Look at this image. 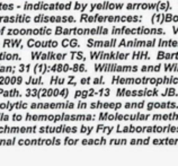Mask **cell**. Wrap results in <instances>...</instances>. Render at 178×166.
Returning a JSON list of instances; mask_svg holds the SVG:
<instances>
[{"mask_svg": "<svg viewBox=\"0 0 178 166\" xmlns=\"http://www.w3.org/2000/svg\"><path fill=\"white\" fill-rule=\"evenodd\" d=\"M0 84H2V85H7V84H21V78H2L0 80Z\"/></svg>", "mask_w": 178, "mask_h": 166, "instance_id": "cell-23", "label": "cell"}, {"mask_svg": "<svg viewBox=\"0 0 178 166\" xmlns=\"http://www.w3.org/2000/svg\"><path fill=\"white\" fill-rule=\"evenodd\" d=\"M10 120V116L6 113H0V122H7Z\"/></svg>", "mask_w": 178, "mask_h": 166, "instance_id": "cell-30", "label": "cell"}, {"mask_svg": "<svg viewBox=\"0 0 178 166\" xmlns=\"http://www.w3.org/2000/svg\"><path fill=\"white\" fill-rule=\"evenodd\" d=\"M26 96L27 97H37V98H43V97H63L67 98L69 96V90L68 89H58V88H40V89H27L26 90Z\"/></svg>", "mask_w": 178, "mask_h": 166, "instance_id": "cell-5", "label": "cell"}, {"mask_svg": "<svg viewBox=\"0 0 178 166\" xmlns=\"http://www.w3.org/2000/svg\"><path fill=\"white\" fill-rule=\"evenodd\" d=\"M18 146H60L62 145V139L53 137V138H21L16 142Z\"/></svg>", "mask_w": 178, "mask_h": 166, "instance_id": "cell-8", "label": "cell"}, {"mask_svg": "<svg viewBox=\"0 0 178 166\" xmlns=\"http://www.w3.org/2000/svg\"><path fill=\"white\" fill-rule=\"evenodd\" d=\"M152 120L153 121H178V113H167V114H152Z\"/></svg>", "mask_w": 178, "mask_h": 166, "instance_id": "cell-15", "label": "cell"}, {"mask_svg": "<svg viewBox=\"0 0 178 166\" xmlns=\"http://www.w3.org/2000/svg\"><path fill=\"white\" fill-rule=\"evenodd\" d=\"M112 83L117 85H177V77H142V78H123V77H113Z\"/></svg>", "mask_w": 178, "mask_h": 166, "instance_id": "cell-2", "label": "cell"}, {"mask_svg": "<svg viewBox=\"0 0 178 166\" xmlns=\"http://www.w3.org/2000/svg\"><path fill=\"white\" fill-rule=\"evenodd\" d=\"M80 144L82 146H104L108 144V140L105 137L101 138H83L80 140Z\"/></svg>", "mask_w": 178, "mask_h": 166, "instance_id": "cell-13", "label": "cell"}, {"mask_svg": "<svg viewBox=\"0 0 178 166\" xmlns=\"http://www.w3.org/2000/svg\"><path fill=\"white\" fill-rule=\"evenodd\" d=\"M17 142V138H8V139H5V138H0V146H14L16 145Z\"/></svg>", "mask_w": 178, "mask_h": 166, "instance_id": "cell-24", "label": "cell"}, {"mask_svg": "<svg viewBox=\"0 0 178 166\" xmlns=\"http://www.w3.org/2000/svg\"><path fill=\"white\" fill-rule=\"evenodd\" d=\"M147 105L144 107L147 109V111H152V110H160L161 107V102H149L146 103Z\"/></svg>", "mask_w": 178, "mask_h": 166, "instance_id": "cell-25", "label": "cell"}, {"mask_svg": "<svg viewBox=\"0 0 178 166\" xmlns=\"http://www.w3.org/2000/svg\"><path fill=\"white\" fill-rule=\"evenodd\" d=\"M28 107V104L25 102H5V103H0V110H26Z\"/></svg>", "mask_w": 178, "mask_h": 166, "instance_id": "cell-12", "label": "cell"}, {"mask_svg": "<svg viewBox=\"0 0 178 166\" xmlns=\"http://www.w3.org/2000/svg\"><path fill=\"white\" fill-rule=\"evenodd\" d=\"M151 137H147L144 139H141V138H138V139H131L129 141L130 145H149L150 141H151Z\"/></svg>", "mask_w": 178, "mask_h": 166, "instance_id": "cell-19", "label": "cell"}, {"mask_svg": "<svg viewBox=\"0 0 178 166\" xmlns=\"http://www.w3.org/2000/svg\"><path fill=\"white\" fill-rule=\"evenodd\" d=\"M79 132L78 125H71L61 123L58 125H42L37 129V134H74Z\"/></svg>", "mask_w": 178, "mask_h": 166, "instance_id": "cell-4", "label": "cell"}, {"mask_svg": "<svg viewBox=\"0 0 178 166\" xmlns=\"http://www.w3.org/2000/svg\"><path fill=\"white\" fill-rule=\"evenodd\" d=\"M32 110H72L76 107L72 102H54V103H32L30 105Z\"/></svg>", "mask_w": 178, "mask_h": 166, "instance_id": "cell-9", "label": "cell"}, {"mask_svg": "<svg viewBox=\"0 0 178 166\" xmlns=\"http://www.w3.org/2000/svg\"><path fill=\"white\" fill-rule=\"evenodd\" d=\"M0 97H21V94L17 89H0Z\"/></svg>", "mask_w": 178, "mask_h": 166, "instance_id": "cell-17", "label": "cell"}, {"mask_svg": "<svg viewBox=\"0 0 178 166\" xmlns=\"http://www.w3.org/2000/svg\"><path fill=\"white\" fill-rule=\"evenodd\" d=\"M146 106V101L141 102H128L124 104V109L126 110H142Z\"/></svg>", "mask_w": 178, "mask_h": 166, "instance_id": "cell-16", "label": "cell"}, {"mask_svg": "<svg viewBox=\"0 0 178 166\" xmlns=\"http://www.w3.org/2000/svg\"><path fill=\"white\" fill-rule=\"evenodd\" d=\"M97 120L96 114H77V113H26L24 121L35 123H61V122H90Z\"/></svg>", "mask_w": 178, "mask_h": 166, "instance_id": "cell-1", "label": "cell"}, {"mask_svg": "<svg viewBox=\"0 0 178 166\" xmlns=\"http://www.w3.org/2000/svg\"><path fill=\"white\" fill-rule=\"evenodd\" d=\"M129 140L124 139V138H112V139L108 140V145L110 146H115V145H128Z\"/></svg>", "mask_w": 178, "mask_h": 166, "instance_id": "cell-21", "label": "cell"}, {"mask_svg": "<svg viewBox=\"0 0 178 166\" xmlns=\"http://www.w3.org/2000/svg\"><path fill=\"white\" fill-rule=\"evenodd\" d=\"M97 119L99 121L108 122H134V121H148L150 119V114L143 113H108L101 112L98 114Z\"/></svg>", "mask_w": 178, "mask_h": 166, "instance_id": "cell-3", "label": "cell"}, {"mask_svg": "<svg viewBox=\"0 0 178 166\" xmlns=\"http://www.w3.org/2000/svg\"><path fill=\"white\" fill-rule=\"evenodd\" d=\"M160 45L161 47H178V41H160Z\"/></svg>", "mask_w": 178, "mask_h": 166, "instance_id": "cell-26", "label": "cell"}, {"mask_svg": "<svg viewBox=\"0 0 178 166\" xmlns=\"http://www.w3.org/2000/svg\"><path fill=\"white\" fill-rule=\"evenodd\" d=\"M116 96L119 97H153L161 96V92L158 88L153 89H125L119 88L116 90Z\"/></svg>", "mask_w": 178, "mask_h": 166, "instance_id": "cell-6", "label": "cell"}, {"mask_svg": "<svg viewBox=\"0 0 178 166\" xmlns=\"http://www.w3.org/2000/svg\"><path fill=\"white\" fill-rule=\"evenodd\" d=\"M76 107H77L78 110H85V109H88V103H85V102H79Z\"/></svg>", "mask_w": 178, "mask_h": 166, "instance_id": "cell-31", "label": "cell"}, {"mask_svg": "<svg viewBox=\"0 0 178 166\" xmlns=\"http://www.w3.org/2000/svg\"><path fill=\"white\" fill-rule=\"evenodd\" d=\"M161 67L162 65H157L156 67H143L142 68V71H160Z\"/></svg>", "mask_w": 178, "mask_h": 166, "instance_id": "cell-28", "label": "cell"}, {"mask_svg": "<svg viewBox=\"0 0 178 166\" xmlns=\"http://www.w3.org/2000/svg\"><path fill=\"white\" fill-rule=\"evenodd\" d=\"M94 130H95V125H88V124H80L79 127V132L78 134H85V136H89V134H94Z\"/></svg>", "mask_w": 178, "mask_h": 166, "instance_id": "cell-18", "label": "cell"}, {"mask_svg": "<svg viewBox=\"0 0 178 166\" xmlns=\"http://www.w3.org/2000/svg\"><path fill=\"white\" fill-rule=\"evenodd\" d=\"M88 107L91 109V110H114L117 111L119 109L123 107V104L117 102V103H114V102H92V103L88 104Z\"/></svg>", "mask_w": 178, "mask_h": 166, "instance_id": "cell-11", "label": "cell"}, {"mask_svg": "<svg viewBox=\"0 0 178 166\" xmlns=\"http://www.w3.org/2000/svg\"><path fill=\"white\" fill-rule=\"evenodd\" d=\"M110 90L108 88H101V89H87V90H77L74 93V98H88V97H95V96H101V97H107L110 96Z\"/></svg>", "mask_w": 178, "mask_h": 166, "instance_id": "cell-10", "label": "cell"}, {"mask_svg": "<svg viewBox=\"0 0 178 166\" xmlns=\"http://www.w3.org/2000/svg\"><path fill=\"white\" fill-rule=\"evenodd\" d=\"M39 127L36 124L30 125H0V134H37Z\"/></svg>", "mask_w": 178, "mask_h": 166, "instance_id": "cell-7", "label": "cell"}, {"mask_svg": "<svg viewBox=\"0 0 178 166\" xmlns=\"http://www.w3.org/2000/svg\"><path fill=\"white\" fill-rule=\"evenodd\" d=\"M115 131V125H107L104 123H98L95 127L94 132L97 134H104V136H110Z\"/></svg>", "mask_w": 178, "mask_h": 166, "instance_id": "cell-14", "label": "cell"}, {"mask_svg": "<svg viewBox=\"0 0 178 166\" xmlns=\"http://www.w3.org/2000/svg\"><path fill=\"white\" fill-rule=\"evenodd\" d=\"M158 59H178V53H166V52H159Z\"/></svg>", "mask_w": 178, "mask_h": 166, "instance_id": "cell-22", "label": "cell"}, {"mask_svg": "<svg viewBox=\"0 0 178 166\" xmlns=\"http://www.w3.org/2000/svg\"><path fill=\"white\" fill-rule=\"evenodd\" d=\"M12 120L14 122H21L24 120V116H23V114H19V113H14V114H12Z\"/></svg>", "mask_w": 178, "mask_h": 166, "instance_id": "cell-29", "label": "cell"}, {"mask_svg": "<svg viewBox=\"0 0 178 166\" xmlns=\"http://www.w3.org/2000/svg\"><path fill=\"white\" fill-rule=\"evenodd\" d=\"M165 71H176L178 72V63H167L163 65Z\"/></svg>", "mask_w": 178, "mask_h": 166, "instance_id": "cell-27", "label": "cell"}, {"mask_svg": "<svg viewBox=\"0 0 178 166\" xmlns=\"http://www.w3.org/2000/svg\"><path fill=\"white\" fill-rule=\"evenodd\" d=\"M80 142V139H77V138H71V137H64L62 139V145L64 146H76Z\"/></svg>", "mask_w": 178, "mask_h": 166, "instance_id": "cell-20", "label": "cell"}]
</instances>
